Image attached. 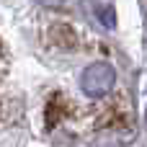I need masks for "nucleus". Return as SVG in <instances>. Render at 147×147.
Masks as SVG:
<instances>
[{
  "label": "nucleus",
  "mask_w": 147,
  "mask_h": 147,
  "mask_svg": "<svg viewBox=\"0 0 147 147\" xmlns=\"http://www.w3.org/2000/svg\"><path fill=\"white\" fill-rule=\"evenodd\" d=\"M114 80H116L114 67H111L109 62H96V65H90V67L83 72L80 88H83L85 96L98 98V96H106V93L114 88Z\"/></svg>",
  "instance_id": "f257e3e1"
}]
</instances>
